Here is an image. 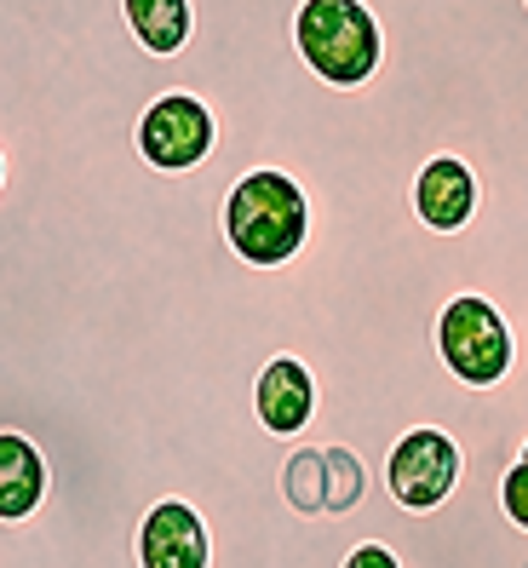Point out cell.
Here are the masks:
<instances>
[{
	"label": "cell",
	"mask_w": 528,
	"mask_h": 568,
	"mask_svg": "<svg viewBox=\"0 0 528 568\" xmlns=\"http://www.w3.org/2000/svg\"><path fill=\"white\" fill-rule=\"evenodd\" d=\"M224 242L247 264H287L311 242V195L293 173L258 166L242 173L236 190L224 195Z\"/></svg>",
	"instance_id": "obj_1"
},
{
	"label": "cell",
	"mask_w": 528,
	"mask_h": 568,
	"mask_svg": "<svg viewBox=\"0 0 528 568\" xmlns=\"http://www.w3.org/2000/svg\"><path fill=\"white\" fill-rule=\"evenodd\" d=\"M293 47L311 63V75L327 87H362L374 81L379 58H385V36L374 7L362 0H305L293 12Z\"/></svg>",
	"instance_id": "obj_2"
},
{
	"label": "cell",
	"mask_w": 528,
	"mask_h": 568,
	"mask_svg": "<svg viewBox=\"0 0 528 568\" xmlns=\"http://www.w3.org/2000/svg\"><path fill=\"white\" fill-rule=\"evenodd\" d=\"M437 356L448 362L454 379L494 385V379H506L511 362H517V333L483 293H459L437 311Z\"/></svg>",
	"instance_id": "obj_3"
},
{
	"label": "cell",
	"mask_w": 528,
	"mask_h": 568,
	"mask_svg": "<svg viewBox=\"0 0 528 568\" xmlns=\"http://www.w3.org/2000/svg\"><path fill=\"white\" fill-rule=\"evenodd\" d=\"M459 471H466V454H459V443L443 425H414L385 454V488L408 511L448 506V494L459 488Z\"/></svg>",
	"instance_id": "obj_4"
},
{
	"label": "cell",
	"mask_w": 528,
	"mask_h": 568,
	"mask_svg": "<svg viewBox=\"0 0 528 568\" xmlns=\"http://www.w3.org/2000/svg\"><path fill=\"white\" fill-rule=\"evenodd\" d=\"M132 144H139V155L150 166H161V173H190V166H202L213 155L219 121L195 92H161L144 104L139 126H132Z\"/></svg>",
	"instance_id": "obj_5"
},
{
	"label": "cell",
	"mask_w": 528,
	"mask_h": 568,
	"mask_svg": "<svg viewBox=\"0 0 528 568\" xmlns=\"http://www.w3.org/2000/svg\"><path fill=\"white\" fill-rule=\"evenodd\" d=\"M139 568H213V534L190 499H161L139 528Z\"/></svg>",
	"instance_id": "obj_6"
},
{
	"label": "cell",
	"mask_w": 528,
	"mask_h": 568,
	"mask_svg": "<svg viewBox=\"0 0 528 568\" xmlns=\"http://www.w3.org/2000/svg\"><path fill=\"white\" fill-rule=\"evenodd\" d=\"M316 374L299 356H271L253 379V414L271 437H299L316 419Z\"/></svg>",
	"instance_id": "obj_7"
},
{
	"label": "cell",
	"mask_w": 528,
	"mask_h": 568,
	"mask_svg": "<svg viewBox=\"0 0 528 568\" xmlns=\"http://www.w3.org/2000/svg\"><path fill=\"white\" fill-rule=\"evenodd\" d=\"M477 173L459 155H431L414 173V184H408V202H414V219L425 224V230H466L471 224V213H477Z\"/></svg>",
	"instance_id": "obj_8"
},
{
	"label": "cell",
	"mask_w": 528,
	"mask_h": 568,
	"mask_svg": "<svg viewBox=\"0 0 528 568\" xmlns=\"http://www.w3.org/2000/svg\"><path fill=\"white\" fill-rule=\"evenodd\" d=\"M47 488H52V465L41 443H29L23 430H0V523L41 511Z\"/></svg>",
	"instance_id": "obj_9"
},
{
	"label": "cell",
	"mask_w": 528,
	"mask_h": 568,
	"mask_svg": "<svg viewBox=\"0 0 528 568\" xmlns=\"http://www.w3.org/2000/svg\"><path fill=\"white\" fill-rule=\"evenodd\" d=\"M126 36L139 41L150 58H173L184 52L190 29H195V7L190 0H121Z\"/></svg>",
	"instance_id": "obj_10"
},
{
	"label": "cell",
	"mask_w": 528,
	"mask_h": 568,
	"mask_svg": "<svg viewBox=\"0 0 528 568\" xmlns=\"http://www.w3.org/2000/svg\"><path fill=\"white\" fill-rule=\"evenodd\" d=\"M327 454V511L322 517H345L362 506V494H368V465H362L356 448H322Z\"/></svg>",
	"instance_id": "obj_11"
},
{
	"label": "cell",
	"mask_w": 528,
	"mask_h": 568,
	"mask_svg": "<svg viewBox=\"0 0 528 568\" xmlns=\"http://www.w3.org/2000/svg\"><path fill=\"white\" fill-rule=\"evenodd\" d=\"M500 517L528 534V459H517L511 471L500 477Z\"/></svg>",
	"instance_id": "obj_12"
},
{
	"label": "cell",
	"mask_w": 528,
	"mask_h": 568,
	"mask_svg": "<svg viewBox=\"0 0 528 568\" xmlns=\"http://www.w3.org/2000/svg\"><path fill=\"white\" fill-rule=\"evenodd\" d=\"M339 568H403V557H396L390 546H379V540H362V546L345 551Z\"/></svg>",
	"instance_id": "obj_13"
},
{
	"label": "cell",
	"mask_w": 528,
	"mask_h": 568,
	"mask_svg": "<svg viewBox=\"0 0 528 568\" xmlns=\"http://www.w3.org/2000/svg\"><path fill=\"white\" fill-rule=\"evenodd\" d=\"M0 190H7V155H0Z\"/></svg>",
	"instance_id": "obj_14"
},
{
	"label": "cell",
	"mask_w": 528,
	"mask_h": 568,
	"mask_svg": "<svg viewBox=\"0 0 528 568\" xmlns=\"http://www.w3.org/2000/svg\"><path fill=\"white\" fill-rule=\"evenodd\" d=\"M517 459H528V443H522V454H517Z\"/></svg>",
	"instance_id": "obj_15"
},
{
	"label": "cell",
	"mask_w": 528,
	"mask_h": 568,
	"mask_svg": "<svg viewBox=\"0 0 528 568\" xmlns=\"http://www.w3.org/2000/svg\"><path fill=\"white\" fill-rule=\"evenodd\" d=\"M522 7H528V0H522Z\"/></svg>",
	"instance_id": "obj_16"
}]
</instances>
